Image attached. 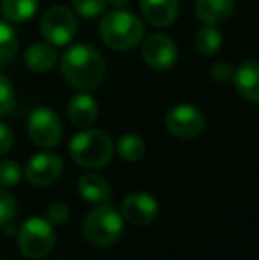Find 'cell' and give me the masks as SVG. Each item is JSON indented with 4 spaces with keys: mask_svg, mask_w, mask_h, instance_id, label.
Returning a JSON list of instances; mask_svg holds the SVG:
<instances>
[{
    "mask_svg": "<svg viewBox=\"0 0 259 260\" xmlns=\"http://www.w3.org/2000/svg\"><path fill=\"white\" fill-rule=\"evenodd\" d=\"M13 131L7 124L0 122V156H4L6 152H9V149L13 147Z\"/></svg>",
    "mask_w": 259,
    "mask_h": 260,
    "instance_id": "28",
    "label": "cell"
},
{
    "mask_svg": "<svg viewBox=\"0 0 259 260\" xmlns=\"http://www.w3.org/2000/svg\"><path fill=\"white\" fill-rule=\"evenodd\" d=\"M142 58L149 68L167 71L178 60V46L167 34H153L142 45Z\"/></svg>",
    "mask_w": 259,
    "mask_h": 260,
    "instance_id": "9",
    "label": "cell"
},
{
    "mask_svg": "<svg viewBox=\"0 0 259 260\" xmlns=\"http://www.w3.org/2000/svg\"><path fill=\"white\" fill-rule=\"evenodd\" d=\"M116 151L125 161H138L146 154V142L135 133H126L116 144Z\"/></svg>",
    "mask_w": 259,
    "mask_h": 260,
    "instance_id": "20",
    "label": "cell"
},
{
    "mask_svg": "<svg viewBox=\"0 0 259 260\" xmlns=\"http://www.w3.org/2000/svg\"><path fill=\"white\" fill-rule=\"evenodd\" d=\"M130 0H107V4H110L114 9H125L128 6Z\"/></svg>",
    "mask_w": 259,
    "mask_h": 260,
    "instance_id": "29",
    "label": "cell"
},
{
    "mask_svg": "<svg viewBox=\"0 0 259 260\" xmlns=\"http://www.w3.org/2000/svg\"><path fill=\"white\" fill-rule=\"evenodd\" d=\"M63 174V159L53 152H41L28 159L25 177L34 186H48Z\"/></svg>",
    "mask_w": 259,
    "mask_h": 260,
    "instance_id": "10",
    "label": "cell"
},
{
    "mask_svg": "<svg viewBox=\"0 0 259 260\" xmlns=\"http://www.w3.org/2000/svg\"><path fill=\"white\" fill-rule=\"evenodd\" d=\"M114 154V142L105 131L83 129L69 142V156L83 168L107 167Z\"/></svg>",
    "mask_w": 259,
    "mask_h": 260,
    "instance_id": "3",
    "label": "cell"
},
{
    "mask_svg": "<svg viewBox=\"0 0 259 260\" xmlns=\"http://www.w3.org/2000/svg\"><path fill=\"white\" fill-rule=\"evenodd\" d=\"M55 244L53 225L48 219L31 218L21 225L18 232V246L28 258H43L52 251Z\"/></svg>",
    "mask_w": 259,
    "mask_h": 260,
    "instance_id": "5",
    "label": "cell"
},
{
    "mask_svg": "<svg viewBox=\"0 0 259 260\" xmlns=\"http://www.w3.org/2000/svg\"><path fill=\"white\" fill-rule=\"evenodd\" d=\"M18 52V38L7 23L0 21V68L7 66Z\"/></svg>",
    "mask_w": 259,
    "mask_h": 260,
    "instance_id": "21",
    "label": "cell"
},
{
    "mask_svg": "<svg viewBox=\"0 0 259 260\" xmlns=\"http://www.w3.org/2000/svg\"><path fill=\"white\" fill-rule=\"evenodd\" d=\"M78 193L83 200L94 204H105L110 200L112 189L108 181L100 174H85L78 181Z\"/></svg>",
    "mask_w": 259,
    "mask_h": 260,
    "instance_id": "17",
    "label": "cell"
},
{
    "mask_svg": "<svg viewBox=\"0 0 259 260\" xmlns=\"http://www.w3.org/2000/svg\"><path fill=\"white\" fill-rule=\"evenodd\" d=\"M14 106V89L7 76L0 73V117L11 112Z\"/></svg>",
    "mask_w": 259,
    "mask_h": 260,
    "instance_id": "24",
    "label": "cell"
},
{
    "mask_svg": "<svg viewBox=\"0 0 259 260\" xmlns=\"http://www.w3.org/2000/svg\"><path fill=\"white\" fill-rule=\"evenodd\" d=\"M210 75H211V78H213L215 82L225 83V82H229V80H233L235 69H233L227 62H217V64L211 66Z\"/></svg>",
    "mask_w": 259,
    "mask_h": 260,
    "instance_id": "27",
    "label": "cell"
},
{
    "mask_svg": "<svg viewBox=\"0 0 259 260\" xmlns=\"http://www.w3.org/2000/svg\"><path fill=\"white\" fill-rule=\"evenodd\" d=\"M100 38L108 48L126 52L140 45L144 23L126 9H114L100 21Z\"/></svg>",
    "mask_w": 259,
    "mask_h": 260,
    "instance_id": "2",
    "label": "cell"
},
{
    "mask_svg": "<svg viewBox=\"0 0 259 260\" xmlns=\"http://www.w3.org/2000/svg\"><path fill=\"white\" fill-rule=\"evenodd\" d=\"M121 214L133 225H149L158 216V202L144 191L131 193L123 200Z\"/></svg>",
    "mask_w": 259,
    "mask_h": 260,
    "instance_id": "11",
    "label": "cell"
},
{
    "mask_svg": "<svg viewBox=\"0 0 259 260\" xmlns=\"http://www.w3.org/2000/svg\"><path fill=\"white\" fill-rule=\"evenodd\" d=\"M68 117L73 126L80 129H89L98 117V105L96 100L89 94H76L69 100L68 105Z\"/></svg>",
    "mask_w": 259,
    "mask_h": 260,
    "instance_id": "14",
    "label": "cell"
},
{
    "mask_svg": "<svg viewBox=\"0 0 259 260\" xmlns=\"http://www.w3.org/2000/svg\"><path fill=\"white\" fill-rule=\"evenodd\" d=\"M25 66L32 73H48L57 62V52L50 43H32L23 53Z\"/></svg>",
    "mask_w": 259,
    "mask_h": 260,
    "instance_id": "15",
    "label": "cell"
},
{
    "mask_svg": "<svg viewBox=\"0 0 259 260\" xmlns=\"http://www.w3.org/2000/svg\"><path fill=\"white\" fill-rule=\"evenodd\" d=\"M140 13L155 27H169L180 13L178 0H140Z\"/></svg>",
    "mask_w": 259,
    "mask_h": 260,
    "instance_id": "12",
    "label": "cell"
},
{
    "mask_svg": "<svg viewBox=\"0 0 259 260\" xmlns=\"http://www.w3.org/2000/svg\"><path fill=\"white\" fill-rule=\"evenodd\" d=\"M203 112L192 105H178L165 115V126L170 135L178 138H194L204 129Z\"/></svg>",
    "mask_w": 259,
    "mask_h": 260,
    "instance_id": "8",
    "label": "cell"
},
{
    "mask_svg": "<svg viewBox=\"0 0 259 260\" xmlns=\"http://www.w3.org/2000/svg\"><path fill=\"white\" fill-rule=\"evenodd\" d=\"M123 214L108 202L100 204L93 211L87 212L85 221H83V236L87 243L93 246L105 248L112 246L119 241L123 234Z\"/></svg>",
    "mask_w": 259,
    "mask_h": 260,
    "instance_id": "4",
    "label": "cell"
},
{
    "mask_svg": "<svg viewBox=\"0 0 259 260\" xmlns=\"http://www.w3.org/2000/svg\"><path fill=\"white\" fill-rule=\"evenodd\" d=\"M46 216H48V221L52 225H63L69 219V206L66 202H53L48 207Z\"/></svg>",
    "mask_w": 259,
    "mask_h": 260,
    "instance_id": "26",
    "label": "cell"
},
{
    "mask_svg": "<svg viewBox=\"0 0 259 260\" xmlns=\"http://www.w3.org/2000/svg\"><path fill=\"white\" fill-rule=\"evenodd\" d=\"M235 0H195V16L204 25H218L231 16Z\"/></svg>",
    "mask_w": 259,
    "mask_h": 260,
    "instance_id": "16",
    "label": "cell"
},
{
    "mask_svg": "<svg viewBox=\"0 0 259 260\" xmlns=\"http://www.w3.org/2000/svg\"><path fill=\"white\" fill-rule=\"evenodd\" d=\"M107 0H73V9L85 20H93L105 13Z\"/></svg>",
    "mask_w": 259,
    "mask_h": 260,
    "instance_id": "22",
    "label": "cell"
},
{
    "mask_svg": "<svg viewBox=\"0 0 259 260\" xmlns=\"http://www.w3.org/2000/svg\"><path fill=\"white\" fill-rule=\"evenodd\" d=\"M16 214V202L13 195L0 188V225H7Z\"/></svg>",
    "mask_w": 259,
    "mask_h": 260,
    "instance_id": "25",
    "label": "cell"
},
{
    "mask_svg": "<svg viewBox=\"0 0 259 260\" xmlns=\"http://www.w3.org/2000/svg\"><path fill=\"white\" fill-rule=\"evenodd\" d=\"M222 41H224V38L215 25H204L195 36V46L204 57H213L220 52Z\"/></svg>",
    "mask_w": 259,
    "mask_h": 260,
    "instance_id": "19",
    "label": "cell"
},
{
    "mask_svg": "<svg viewBox=\"0 0 259 260\" xmlns=\"http://www.w3.org/2000/svg\"><path fill=\"white\" fill-rule=\"evenodd\" d=\"M39 28L46 43L53 46H66L75 38L78 21L71 9L64 6H53L43 14Z\"/></svg>",
    "mask_w": 259,
    "mask_h": 260,
    "instance_id": "6",
    "label": "cell"
},
{
    "mask_svg": "<svg viewBox=\"0 0 259 260\" xmlns=\"http://www.w3.org/2000/svg\"><path fill=\"white\" fill-rule=\"evenodd\" d=\"M107 64L96 48L75 45L61 58V73L71 87L80 90L96 89L105 78Z\"/></svg>",
    "mask_w": 259,
    "mask_h": 260,
    "instance_id": "1",
    "label": "cell"
},
{
    "mask_svg": "<svg viewBox=\"0 0 259 260\" xmlns=\"http://www.w3.org/2000/svg\"><path fill=\"white\" fill-rule=\"evenodd\" d=\"M39 0H2V14L9 21H27L38 13Z\"/></svg>",
    "mask_w": 259,
    "mask_h": 260,
    "instance_id": "18",
    "label": "cell"
},
{
    "mask_svg": "<svg viewBox=\"0 0 259 260\" xmlns=\"http://www.w3.org/2000/svg\"><path fill=\"white\" fill-rule=\"evenodd\" d=\"M21 179V168L16 161H0V186H14Z\"/></svg>",
    "mask_w": 259,
    "mask_h": 260,
    "instance_id": "23",
    "label": "cell"
},
{
    "mask_svg": "<svg viewBox=\"0 0 259 260\" xmlns=\"http://www.w3.org/2000/svg\"><path fill=\"white\" fill-rule=\"evenodd\" d=\"M27 129L31 140L43 149H52L59 145L64 133L59 115L48 106H39V108L32 110L27 120Z\"/></svg>",
    "mask_w": 259,
    "mask_h": 260,
    "instance_id": "7",
    "label": "cell"
},
{
    "mask_svg": "<svg viewBox=\"0 0 259 260\" xmlns=\"http://www.w3.org/2000/svg\"><path fill=\"white\" fill-rule=\"evenodd\" d=\"M235 89L243 100L259 103V62L247 60L235 69L233 75Z\"/></svg>",
    "mask_w": 259,
    "mask_h": 260,
    "instance_id": "13",
    "label": "cell"
}]
</instances>
